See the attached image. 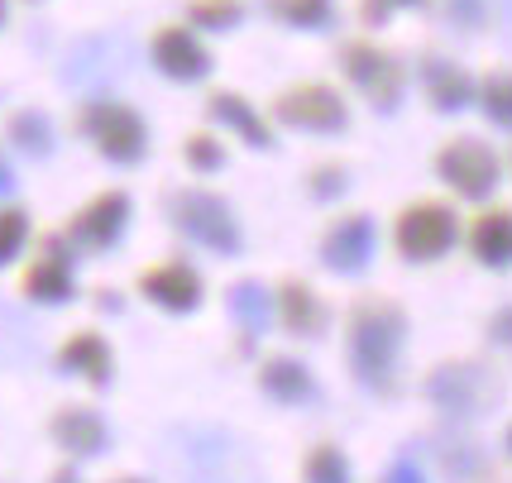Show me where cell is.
<instances>
[{"mask_svg": "<svg viewBox=\"0 0 512 483\" xmlns=\"http://www.w3.org/2000/svg\"><path fill=\"white\" fill-rule=\"evenodd\" d=\"M312 192L321 201L340 197V192H345V173H340V168H316V173H312Z\"/></svg>", "mask_w": 512, "mask_h": 483, "instance_id": "obj_29", "label": "cell"}, {"mask_svg": "<svg viewBox=\"0 0 512 483\" xmlns=\"http://www.w3.org/2000/svg\"><path fill=\"white\" fill-rule=\"evenodd\" d=\"M388 483H426V479H422V469H417L412 460H398L393 469H388Z\"/></svg>", "mask_w": 512, "mask_h": 483, "instance_id": "obj_33", "label": "cell"}, {"mask_svg": "<svg viewBox=\"0 0 512 483\" xmlns=\"http://www.w3.org/2000/svg\"><path fill=\"white\" fill-rule=\"evenodd\" d=\"M422 87L436 110H465L474 101V82L465 67H455L450 58H426L422 63Z\"/></svg>", "mask_w": 512, "mask_h": 483, "instance_id": "obj_17", "label": "cell"}, {"mask_svg": "<svg viewBox=\"0 0 512 483\" xmlns=\"http://www.w3.org/2000/svg\"><path fill=\"white\" fill-rule=\"evenodd\" d=\"M273 115L292 125V130H345V101L340 91L321 87V82H302V87H288L278 101H273Z\"/></svg>", "mask_w": 512, "mask_h": 483, "instance_id": "obj_8", "label": "cell"}, {"mask_svg": "<svg viewBox=\"0 0 512 483\" xmlns=\"http://www.w3.org/2000/svg\"><path fill=\"white\" fill-rule=\"evenodd\" d=\"M211 115H216V120H225L235 134H245L254 149H264V144H268V125L254 115V106H249V101H240V96H235V91H216V96H211Z\"/></svg>", "mask_w": 512, "mask_h": 483, "instance_id": "obj_20", "label": "cell"}, {"mask_svg": "<svg viewBox=\"0 0 512 483\" xmlns=\"http://www.w3.org/2000/svg\"><path fill=\"white\" fill-rule=\"evenodd\" d=\"M446 15L460 29H469V24H479V15H484V0H446Z\"/></svg>", "mask_w": 512, "mask_h": 483, "instance_id": "obj_30", "label": "cell"}, {"mask_svg": "<svg viewBox=\"0 0 512 483\" xmlns=\"http://www.w3.org/2000/svg\"><path fill=\"white\" fill-rule=\"evenodd\" d=\"M58 369L87 378L91 388H106V383H111V369H115L111 345H106L96 330H77V335H67L63 350H58Z\"/></svg>", "mask_w": 512, "mask_h": 483, "instance_id": "obj_14", "label": "cell"}, {"mask_svg": "<svg viewBox=\"0 0 512 483\" xmlns=\"http://www.w3.org/2000/svg\"><path fill=\"white\" fill-rule=\"evenodd\" d=\"M402 311L383 297H364L350 311V369L364 388L388 393L393 388V364L402 350Z\"/></svg>", "mask_w": 512, "mask_h": 483, "instance_id": "obj_1", "label": "cell"}, {"mask_svg": "<svg viewBox=\"0 0 512 483\" xmlns=\"http://www.w3.org/2000/svg\"><path fill=\"white\" fill-rule=\"evenodd\" d=\"M479 106L493 125H512V72H489L479 87Z\"/></svg>", "mask_w": 512, "mask_h": 483, "instance_id": "obj_24", "label": "cell"}, {"mask_svg": "<svg viewBox=\"0 0 512 483\" xmlns=\"http://www.w3.org/2000/svg\"><path fill=\"white\" fill-rule=\"evenodd\" d=\"M340 67L379 110H393L402 96V63L393 53H383L379 44H345L340 48Z\"/></svg>", "mask_w": 512, "mask_h": 483, "instance_id": "obj_6", "label": "cell"}, {"mask_svg": "<svg viewBox=\"0 0 512 483\" xmlns=\"http://www.w3.org/2000/svg\"><path fill=\"white\" fill-rule=\"evenodd\" d=\"M426 397L446 412V417H479L498 402V378L484 364H441L426 378Z\"/></svg>", "mask_w": 512, "mask_h": 483, "instance_id": "obj_5", "label": "cell"}, {"mask_svg": "<svg viewBox=\"0 0 512 483\" xmlns=\"http://www.w3.org/2000/svg\"><path fill=\"white\" fill-rule=\"evenodd\" d=\"M398 5H417V0H364V20L379 24L388 10H398Z\"/></svg>", "mask_w": 512, "mask_h": 483, "instance_id": "obj_31", "label": "cell"}, {"mask_svg": "<svg viewBox=\"0 0 512 483\" xmlns=\"http://www.w3.org/2000/svg\"><path fill=\"white\" fill-rule=\"evenodd\" d=\"M77 130L111 163H139L149 149V130H144L139 110L125 106V101H87L77 115Z\"/></svg>", "mask_w": 512, "mask_h": 483, "instance_id": "obj_2", "label": "cell"}, {"mask_svg": "<svg viewBox=\"0 0 512 483\" xmlns=\"http://www.w3.org/2000/svg\"><path fill=\"white\" fill-rule=\"evenodd\" d=\"M115 483H144V479H115Z\"/></svg>", "mask_w": 512, "mask_h": 483, "instance_id": "obj_37", "label": "cell"}, {"mask_svg": "<svg viewBox=\"0 0 512 483\" xmlns=\"http://www.w3.org/2000/svg\"><path fill=\"white\" fill-rule=\"evenodd\" d=\"M168 211H173V225L201 249H211L221 259H230L240 249V225H235V216H230V206L221 197H211V192H173Z\"/></svg>", "mask_w": 512, "mask_h": 483, "instance_id": "obj_3", "label": "cell"}, {"mask_svg": "<svg viewBox=\"0 0 512 483\" xmlns=\"http://www.w3.org/2000/svg\"><path fill=\"white\" fill-rule=\"evenodd\" d=\"M20 287L29 302H48V307H53V302H67V297H72V254H67V244L48 235L44 254L24 268Z\"/></svg>", "mask_w": 512, "mask_h": 483, "instance_id": "obj_12", "label": "cell"}, {"mask_svg": "<svg viewBox=\"0 0 512 483\" xmlns=\"http://www.w3.org/2000/svg\"><path fill=\"white\" fill-rule=\"evenodd\" d=\"M436 173L446 177L460 197L484 201L498 187V154H493L484 139H455L436 154Z\"/></svg>", "mask_w": 512, "mask_h": 483, "instance_id": "obj_7", "label": "cell"}, {"mask_svg": "<svg viewBox=\"0 0 512 483\" xmlns=\"http://www.w3.org/2000/svg\"><path fill=\"white\" fill-rule=\"evenodd\" d=\"M273 311H278V321L288 335H316V330L326 326V307L316 302V292L307 283H283L273 292Z\"/></svg>", "mask_w": 512, "mask_h": 483, "instance_id": "obj_18", "label": "cell"}, {"mask_svg": "<svg viewBox=\"0 0 512 483\" xmlns=\"http://www.w3.org/2000/svg\"><path fill=\"white\" fill-rule=\"evenodd\" d=\"M15 187V177H10V168H5V158H0V192H10Z\"/></svg>", "mask_w": 512, "mask_h": 483, "instance_id": "obj_34", "label": "cell"}, {"mask_svg": "<svg viewBox=\"0 0 512 483\" xmlns=\"http://www.w3.org/2000/svg\"><path fill=\"white\" fill-rule=\"evenodd\" d=\"M508 450H512V426H508Z\"/></svg>", "mask_w": 512, "mask_h": 483, "instance_id": "obj_38", "label": "cell"}, {"mask_svg": "<svg viewBox=\"0 0 512 483\" xmlns=\"http://www.w3.org/2000/svg\"><path fill=\"white\" fill-rule=\"evenodd\" d=\"M369 254H374V220L369 216L335 220L321 240V264L331 273H359V268H369Z\"/></svg>", "mask_w": 512, "mask_h": 483, "instance_id": "obj_11", "label": "cell"}, {"mask_svg": "<svg viewBox=\"0 0 512 483\" xmlns=\"http://www.w3.org/2000/svg\"><path fill=\"white\" fill-rule=\"evenodd\" d=\"M139 292H144L154 307L182 316V311H192L201 302V278L187 264H154V268H144Z\"/></svg>", "mask_w": 512, "mask_h": 483, "instance_id": "obj_13", "label": "cell"}, {"mask_svg": "<svg viewBox=\"0 0 512 483\" xmlns=\"http://www.w3.org/2000/svg\"><path fill=\"white\" fill-rule=\"evenodd\" d=\"M48 436L58 440L67 455H101L106 450V421L96 417L91 407H63L58 417L48 421Z\"/></svg>", "mask_w": 512, "mask_h": 483, "instance_id": "obj_15", "label": "cell"}, {"mask_svg": "<svg viewBox=\"0 0 512 483\" xmlns=\"http://www.w3.org/2000/svg\"><path fill=\"white\" fill-rule=\"evenodd\" d=\"M302 474H307V483H350V464L335 445H316L302 464Z\"/></svg>", "mask_w": 512, "mask_h": 483, "instance_id": "obj_25", "label": "cell"}, {"mask_svg": "<svg viewBox=\"0 0 512 483\" xmlns=\"http://www.w3.org/2000/svg\"><path fill=\"white\" fill-rule=\"evenodd\" d=\"M125 225H130V197L125 192H101V197H91L72 225H67V240L77 244V249H87V254H106L120 235H125Z\"/></svg>", "mask_w": 512, "mask_h": 483, "instance_id": "obj_9", "label": "cell"}, {"mask_svg": "<svg viewBox=\"0 0 512 483\" xmlns=\"http://www.w3.org/2000/svg\"><path fill=\"white\" fill-rule=\"evenodd\" d=\"M455 240H460V216L450 211L446 201H417L393 225V244H398L402 259H412V264L441 259Z\"/></svg>", "mask_w": 512, "mask_h": 483, "instance_id": "obj_4", "label": "cell"}, {"mask_svg": "<svg viewBox=\"0 0 512 483\" xmlns=\"http://www.w3.org/2000/svg\"><path fill=\"white\" fill-rule=\"evenodd\" d=\"M48 483H82V479H77L72 469H58V474H53V479H48Z\"/></svg>", "mask_w": 512, "mask_h": 483, "instance_id": "obj_35", "label": "cell"}, {"mask_svg": "<svg viewBox=\"0 0 512 483\" xmlns=\"http://www.w3.org/2000/svg\"><path fill=\"white\" fill-rule=\"evenodd\" d=\"M192 24H201V29L240 24V0H192Z\"/></svg>", "mask_w": 512, "mask_h": 483, "instance_id": "obj_27", "label": "cell"}, {"mask_svg": "<svg viewBox=\"0 0 512 483\" xmlns=\"http://www.w3.org/2000/svg\"><path fill=\"white\" fill-rule=\"evenodd\" d=\"M5 134H10V144L29 158H48L53 154V125H48L39 110H15L10 120H5Z\"/></svg>", "mask_w": 512, "mask_h": 483, "instance_id": "obj_21", "label": "cell"}, {"mask_svg": "<svg viewBox=\"0 0 512 483\" xmlns=\"http://www.w3.org/2000/svg\"><path fill=\"white\" fill-rule=\"evenodd\" d=\"M493 340H498V345H503V350L512 354V307L493 316Z\"/></svg>", "mask_w": 512, "mask_h": 483, "instance_id": "obj_32", "label": "cell"}, {"mask_svg": "<svg viewBox=\"0 0 512 483\" xmlns=\"http://www.w3.org/2000/svg\"><path fill=\"white\" fill-rule=\"evenodd\" d=\"M469 254L489 268H508L512 264V211L493 206L484 216H474V225H469Z\"/></svg>", "mask_w": 512, "mask_h": 483, "instance_id": "obj_16", "label": "cell"}, {"mask_svg": "<svg viewBox=\"0 0 512 483\" xmlns=\"http://www.w3.org/2000/svg\"><path fill=\"white\" fill-rule=\"evenodd\" d=\"M268 10L283 24H297V29H326L331 24V0H268Z\"/></svg>", "mask_w": 512, "mask_h": 483, "instance_id": "obj_23", "label": "cell"}, {"mask_svg": "<svg viewBox=\"0 0 512 483\" xmlns=\"http://www.w3.org/2000/svg\"><path fill=\"white\" fill-rule=\"evenodd\" d=\"M0 24H5V0H0Z\"/></svg>", "mask_w": 512, "mask_h": 483, "instance_id": "obj_36", "label": "cell"}, {"mask_svg": "<svg viewBox=\"0 0 512 483\" xmlns=\"http://www.w3.org/2000/svg\"><path fill=\"white\" fill-rule=\"evenodd\" d=\"M24 244H29V216H24L20 206H5L0 211V268L15 264Z\"/></svg>", "mask_w": 512, "mask_h": 483, "instance_id": "obj_26", "label": "cell"}, {"mask_svg": "<svg viewBox=\"0 0 512 483\" xmlns=\"http://www.w3.org/2000/svg\"><path fill=\"white\" fill-rule=\"evenodd\" d=\"M230 316H235L249 335H264V326H268V292L259 283H235L230 287Z\"/></svg>", "mask_w": 512, "mask_h": 483, "instance_id": "obj_22", "label": "cell"}, {"mask_svg": "<svg viewBox=\"0 0 512 483\" xmlns=\"http://www.w3.org/2000/svg\"><path fill=\"white\" fill-rule=\"evenodd\" d=\"M259 383H264V393L273 397V402H283V407L307 402V397L316 393L307 364H297V359H268L264 369H259Z\"/></svg>", "mask_w": 512, "mask_h": 483, "instance_id": "obj_19", "label": "cell"}, {"mask_svg": "<svg viewBox=\"0 0 512 483\" xmlns=\"http://www.w3.org/2000/svg\"><path fill=\"white\" fill-rule=\"evenodd\" d=\"M154 67L173 82H197L211 72V53L201 48V39L182 24H168L154 34Z\"/></svg>", "mask_w": 512, "mask_h": 483, "instance_id": "obj_10", "label": "cell"}, {"mask_svg": "<svg viewBox=\"0 0 512 483\" xmlns=\"http://www.w3.org/2000/svg\"><path fill=\"white\" fill-rule=\"evenodd\" d=\"M187 163L197 168V173H216L225 163V154H221V144L211 139V134H192L187 139Z\"/></svg>", "mask_w": 512, "mask_h": 483, "instance_id": "obj_28", "label": "cell"}]
</instances>
